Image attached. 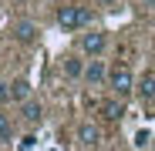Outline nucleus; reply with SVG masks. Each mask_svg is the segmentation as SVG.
Returning a JSON list of instances; mask_svg holds the SVG:
<instances>
[{
  "label": "nucleus",
  "mask_w": 155,
  "mask_h": 151,
  "mask_svg": "<svg viewBox=\"0 0 155 151\" xmlns=\"http://www.w3.org/2000/svg\"><path fill=\"white\" fill-rule=\"evenodd\" d=\"M105 47H108V34H105V30H91V34L81 37V50H84L88 57H101Z\"/></svg>",
  "instance_id": "nucleus-3"
},
{
  "label": "nucleus",
  "mask_w": 155,
  "mask_h": 151,
  "mask_svg": "<svg viewBox=\"0 0 155 151\" xmlns=\"http://www.w3.org/2000/svg\"><path fill=\"white\" fill-rule=\"evenodd\" d=\"M84 81H88L91 87L105 84V81H108V64L101 61V57H91V61H88V67H84Z\"/></svg>",
  "instance_id": "nucleus-4"
},
{
  "label": "nucleus",
  "mask_w": 155,
  "mask_h": 151,
  "mask_svg": "<svg viewBox=\"0 0 155 151\" xmlns=\"http://www.w3.org/2000/svg\"><path fill=\"white\" fill-rule=\"evenodd\" d=\"M98 4H101V7H118L121 0H98Z\"/></svg>",
  "instance_id": "nucleus-16"
},
{
  "label": "nucleus",
  "mask_w": 155,
  "mask_h": 151,
  "mask_svg": "<svg viewBox=\"0 0 155 151\" xmlns=\"http://www.w3.org/2000/svg\"><path fill=\"white\" fill-rule=\"evenodd\" d=\"M88 20H91V10L81 7V4H68V7L58 10V27L61 30H81Z\"/></svg>",
  "instance_id": "nucleus-1"
},
{
  "label": "nucleus",
  "mask_w": 155,
  "mask_h": 151,
  "mask_svg": "<svg viewBox=\"0 0 155 151\" xmlns=\"http://www.w3.org/2000/svg\"><path fill=\"white\" fill-rule=\"evenodd\" d=\"M14 4H24V0H14Z\"/></svg>",
  "instance_id": "nucleus-17"
},
{
  "label": "nucleus",
  "mask_w": 155,
  "mask_h": 151,
  "mask_svg": "<svg viewBox=\"0 0 155 151\" xmlns=\"http://www.w3.org/2000/svg\"><path fill=\"white\" fill-rule=\"evenodd\" d=\"M135 144L145 148V144H148V131H138V134H135Z\"/></svg>",
  "instance_id": "nucleus-13"
},
{
  "label": "nucleus",
  "mask_w": 155,
  "mask_h": 151,
  "mask_svg": "<svg viewBox=\"0 0 155 151\" xmlns=\"http://www.w3.org/2000/svg\"><path fill=\"white\" fill-rule=\"evenodd\" d=\"M61 67H64L68 77H84V67H88V64H84L81 57H64V64H61Z\"/></svg>",
  "instance_id": "nucleus-10"
},
{
  "label": "nucleus",
  "mask_w": 155,
  "mask_h": 151,
  "mask_svg": "<svg viewBox=\"0 0 155 151\" xmlns=\"http://www.w3.org/2000/svg\"><path fill=\"white\" fill-rule=\"evenodd\" d=\"M20 118L24 121H27V124H37L41 118H44V108H41V101H24V104H20Z\"/></svg>",
  "instance_id": "nucleus-7"
},
{
  "label": "nucleus",
  "mask_w": 155,
  "mask_h": 151,
  "mask_svg": "<svg viewBox=\"0 0 155 151\" xmlns=\"http://www.w3.org/2000/svg\"><path fill=\"white\" fill-rule=\"evenodd\" d=\"M31 148H34V138L27 134V138H24V141H20V151H31Z\"/></svg>",
  "instance_id": "nucleus-15"
},
{
  "label": "nucleus",
  "mask_w": 155,
  "mask_h": 151,
  "mask_svg": "<svg viewBox=\"0 0 155 151\" xmlns=\"http://www.w3.org/2000/svg\"><path fill=\"white\" fill-rule=\"evenodd\" d=\"M0 101H10V84H0Z\"/></svg>",
  "instance_id": "nucleus-14"
},
{
  "label": "nucleus",
  "mask_w": 155,
  "mask_h": 151,
  "mask_svg": "<svg viewBox=\"0 0 155 151\" xmlns=\"http://www.w3.org/2000/svg\"><path fill=\"white\" fill-rule=\"evenodd\" d=\"M108 87L115 91V97H128V94L135 91V74L128 71L125 64H115L108 71Z\"/></svg>",
  "instance_id": "nucleus-2"
},
{
  "label": "nucleus",
  "mask_w": 155,
  "mask_h": 151,
  "mask_svg": "<svg viewBox=\"0 0 155 151\" xmlns=\"http://www.w3.org/2000/svg\"><path fill=\"white\" fill-rule=\"evenodd\" d=\"M135 91H138V97H145V101H155V74H145V77L135 84Z\"/></svg>",
  "instance_id": "nucleus-9"
},
{
  "label": "nucleus",
  "mask_w": 155,
  "mask_h": 151,
  "mask_svg": "<svg viewBox=\"0 0 155 151\" xmlns=\"http://www.w3.org/2000/svg\"><path fill=\"white\" fill-rule=\"evenodd\" d=\"M101 114H105V121H118V118L125 114L121 97H108V101H101Z\"/></svg>",
  "instance_id": "nucleus-8"
},
{
  "label": "nucleus",
  "mask_w": 155,
  "mask_h": 151,
  "mask_svg": "<svg viewBox=\"0 0 155 151\" xmlns=\"http://www.w3.org/2000/svg\"><path fill=\"white\" fill-rule=\"evenodd\" d=\"M31 97V84L27 81H14L10 84V101H27Z\"/></svg>",
  "instance_id": "nucleus-11"
},
{
  "label": "nucleus",
  "mask_w": 155,
  "mask_h": 151,
  "mask_svg": "<svg viewBox=\"0 0 155 151\" xmlns=\"http://www.w3.org/2000/svg\"><path fill=\"white\" fill-rule=\"evenodd\" d=\"M37 34H41V30H37V24H34V20H17V24H14V37L24 40V44L37 40Z\"/></svg>",
  "instance_id": "nucleus-6"
},
{
  "label": "nucleus",
  "mask_w": 155,
  "mask_h": 151,
  "mask_svg": "<svg viewBox=\"0 0 155 151\" xmlns=\"http://www.w3.org/2000/svg\"><path fill=\"white\" fill-rule=\"evenodd\" d=\"M78 144H84V148L101 144V128H98V124H91V121H84L81 128H78Z\"/></svg>",
  "instance_id": "nucleus-5"
},
{
  "label": "nucleus",
  "mask_w": 155,
  "mask_h": 151,
  "mask_svg": "<svg viewBox=\"0 0 155 151\" xmlns=\"http://www.w3.org/2000/svg\"><path fill=\"white\" fill-rule=\"evenodd\" d=\"M14 138V124H10V118L0 111V141H10Z\"/></svg>",
  "instance_id": "nucleus-12"
}]
</instances>
